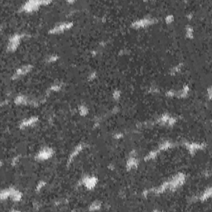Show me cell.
<instances>
[{
  "mask_svg": "<svg viewBox=\"0 0 212 212\" xmlns=\"http://www.w3.org/2000/svg\"><path fill=\"white\" fill-rule=\"evenodd\" d=\"M158 152H159V151L156 150L148 153V154L147 155L146 157L144 158V160H145V161H148V160H153V159H154V158H157V156H158Z\"/></svg>",
  "mask_w": 212,
  "mask_h": 212,
  "instance_id": "ac0fdd59",
  "label": "cell"
},
{
  "mask_svg": "<svg viewBox=\"0 0 212 212\" xmlns=\"http://www.w3.org/2000/svg\"><path fill=\"white\" fill-rule=\"evenodd\" d=\"M79 112H80L81 115L85 116L88 114V108L85 105H81V106H79Z\"/></svg>",
  "mask_w": 212,
  "mask_h": 212,
  "instance_id": "44dd1931",
  "label": "cell"
},
{
  "mask_svg": "<svg viewBox=\"0 0 212 212\" xmlns=\"http://www.w3.org/2000/svg\"><path fill=\"white\" fill-rule=\"evenodd\" d=\"M101 207V203L100 202V201H95V202H93L92 204L89 205V211H98V210H100Z\"/></svg>",
  "mask_w": 212,
  "mask_h": 212,
  "instance_id": "d6986e66",
  "label": "cell"
},
{
  "mask_svg": "<svg viewBox=\"0 0 212 212\" xmlns=\"http://www.w3.org/2000/svg\"><path fill=\"white\" fill-rule=\"evenodd\" d=\"M22 197H23V194L21 193V191H18V190H16L15 188H13L12 192L11 197H10V198H11L12 200L14 201H21Z\"/></svg>",
  "mask_w": 212,
  "mask_h": 212,
  "instance_id": "2e32d148",
  "label": "cell"
},
{
  "mask_svg": "<svg viewBox=\"0 0 212 212\" xmlns=\"http://www.w3.org/2000/svg\"><path fill=\"white\" fill-rule=\"evenodd\" d=\"M181 66H182V64H179V65H178V66L172 67V70H171V74H172V75H175V74L178 73V72L181 70V67H182Z\"/></svg>",
  "mask_w": 212,
  "mask_h": 212,
  "instance_id": "cb8c5ba5",
  "label": "cell"
},
{
  "mask_svg": "<svg viewBox=\"0 0 212 212\" xmlns=\"http://www.w3.org/2000/svg\"><path fill=\"white\" fill-rule=\"evenodd\" d=\"M97 182H98V179H97L95 177L86 176L85 178H82L81 183L83 186H85L87 189L92 190L93 188H95V186H96Z\"/></svg>",
  "mask_w": 212,
  "mask_h": 212,
  "instance_id": "52a82bcc",
  "label": "cell"
},
{
  "mask_svg": "<svg viewBox=\"0 0 212 212\" xmlns=\"http://www.w3.org/2000/svg\"><path fill=\"white\" fill-rule=\"evenodd\" d=\"M211 197V187L210 186L207 189H205L204 192L201 193V196L198 197V200L201 201H205L208 200Z\"/></svg>",
  "mask_w": 212,
  "mask_h": 212,
  "instance_id": "9a60e30c",
  "label": "cell"
},
{
  "mask_svg": "<svg viewBox=\"0 0 212 212\" xmlns=\"http://www.w3.org/2000/svg\"><path fill=\"white\" fill-rule=\"evenodd\" d=\"M207 94H208V97L209 100L211 99V87H209L208 89H207Z\"/></svg>",
  "mask_w": 212,
  "mask_h": 212,
  "instance_id": "f546056e",
  "label": "cell"
},
{
  "mask_svg": "<svg viewBox=\"0 0 212 212\" xmlns=\"http://www.w3.org/2000/svg\"><path fill=\"white\" fill-rule=\"evenodd\" d=\"M173 147V144L169 142V141H165V142H162L159 147H158V151H166L168 150L170 148H172Z\"/></svg>",
  "mask_w": 212,
  "mask_h": 212,
  "instance_id": "e0dca14e",
  "label": "cell"
},
{
  "mask_svg": "<svg viewBox=\"0 0 212 212\" xmlns=\"http://www.w3.org/2000/svg\"><path fill=\"white\" fill-rule=\"evenodd\" d=\"M113 98L114 99V100H119L120 98V90H115L114 92L113 93Z\"/></svg>",
  "mask_w": 212,
  "mask_h": 212,
  "instance_id": "484cf974",
  "label": "cell"
},
{
  "mask_svg": "<svg viewBox=\"0 0 212 212\" xmlns=\"http://www.w3.org/2000/svg\"><path fill=\"white\" fill-rule=\"evenodd\" d=\"M122 137H123V134H116L115 136H114V138H115V139H121Z\"/></svg>",
  "mask_w": 212,
  "mask_h": 212,
  "instance_id": "4dcf8cb0",
  "label": "cell"
},
{
  "mask_svg": "<svg viewBox=\"0 0 212 212\" xmlns=\"http://www.w3.org/2000/svg\"><path fill=\"white\" fill-rule=\"evenodd\" d=\"M174 17L172 15H167L165 18V21H166L167 23H171L173 22Z\"/></svg>",
  "mask_w": 212,
  "mask_h": 212,
  "instance_id": "4316f807",
  "label": "cell"
},
{
  "mask_svg": "<svg viewBox=\"0 0 212 212\" xmlns=\"http://www.w3.org/2000/svg\"><path fill=\"white\" fill-rule=\"evenodd\" d=\"M26 35L24 34H14L13 36H12L9 39L8 47H7L8 51H15L17 48L18 47L22 38H23Z\"/></svg>",
  "mask_w": 212,
  "mask_h": 212,
  "instance_id": "3957f363",
  "label": "cell"
},
{
  "mask_svg": "<svg viewBox=\"0 0 212 212\" xmlns=\"http://www.w3.org/2000/svg\"><path fill=\"white\" fill-rule=\"evenodd\" d=\"M138 164H139V162H138V160L136 159L135 156H130L129 158L128 159L127 163H126V167H127V169L129 171V170L136 168V167H138Z\"/></svg>",
  "mask_w": 212,
  "mask_h": 212,
  "instance_id": "7c38bea8",
  "label": "cell"
},
{
  "mask_svg": "<svg viewBox=\"0 0 212 212\" xmlns=\"http://www.w3.org/2000/svg\"><path fill=\"white\" fill-rule=\"evenodd\" d=\"M51 4L50 1H29L23 4L22 6V11L32 12L37 10L40 6L42 5H47Z\"/></svg>",
  "mask_w": 212,
  "mask_h": 212,
  "instance_id": "6da1fadb",
  "label": "cell"
},
{
  "mask_svg": "<svg viewBox=\"0 0 212 212\" xmlns=\"http://www.w3.org/2000/svg\"><path fill=\"white\" fill-rule=\"evenodd\" d=\"M14 102L16 104H30L31 100H29L27 97L23 95H19L14 99Z\"/></svg>",
  "mask_w": 212,
  "mask_h": 212,
  "instance_id": "4fadbf2b",
  "label": "cell"
},
{
  "mask_svg": "<svg viewBox=\"0 0 212 212\" xmlns=\"http://www.w3.org/2000/svg\"><path fill=\"white\" fill-rule=\"evenodd\" d=\"M186 148L189 151V153L191 154H195L196 152L198 150H202L205 148V144H201V143H184Z\"/></svg>",
  "mask_w": 212,
  "mask_h": 212,
  "instance_id": "ba28073f",
  "label": "cell"
},
{
  "mask_svg": "<svg viewBox=\"0 0 212 212\" xmlns=\"http://www.w3.org/2000/svg\"><path fill=\"white\" fill-rule=\"evenodd\" d=\"M193 28L191 26H186V37L187 38L192 39L193 38Z\"/></svg>",
  "mask_w": 212,
  "mask_h": 212,
  "instance_id": "ffe728a7",
  "label": "cell"
},
{
  "mask_svg": "<svg viewBox=\"0 0 212 212\" xmlns=\"http://www.w3.org/2000/svg\"><path fill=\"white\" fill-rule=\"evenodd\" d=\"M84 148V145L83 144H79L76 147H75V148L73 149V151L71 152V153L70 155L69 160H68V163H70L74 160V158H76L78 155L80 154L81 151L83 150Z\"/></svg>",
  "mask_w": 212,
  "mask_h": 212,
  "instance_id": "8fae6325",
  "label": "cell"
},
{
  "mask_svg": "<svg viewBox=\"0 0 212 212\" xmlns=\"http://www.w3.org/2000/svg\"><path fill=\"white\" fill-rule=\"evenodd\" d=\"M18 158H14L12 159V166H15L16 164L18 162Z\"/></svg>",
  "mask_w": 212,
  "mask_h": 212,
  "instance_id": "f1b7e54d",
  "label": "cell"
},
{
  "mask_svg": "<svg viewBox=\"0 0 212 212\" xmlns=\"http://www.w3.org/2000/svg\"><path fill=\"white\" fill-rule=\"evenodd\" d=\"M73 26V23H70V22H64V23H61L56 25L55 27H53L50 31H49V33L51 34H57V33H61V32H63L67 31L70 29L71 27Z\"/></svg>",
  "mask_w": 212,
  "mask_h": 212,
  "instance_id": "277c9868",
  "label": "cell"
},
{
  "mask_svg": "<svg viewBox=\"0 0 212 212\" xmlns=\"http://www.w3.org/2000/svg\"><path fill=\"white\" fill-rule=\"evenodd\" d=\"M58 58H59V56H58L57 55H51L50 56H48L47 57V59H46V62H48V63H52V62H56L58 60Z\"/></svg>",
  "mask_w": 212,
  "mask_h": 212,
  "instance_id": "7402d4cb",
  "label": "cell"
},
{
  "mask_svg": "<svg viewBox=\"0 0 212 212\" xmlns=\"http://www.w3.org/2000/svg\"><path fill=\"white\" fill-rule=\"evenodd\" d=\"M189 87L188 85H184L182 87V89H180L179 91H176V97L178 98H185L187 96L188 93H189Z\"/></svg>",
  "mask_w": 212,
  "mask_h": 212,
  "instance_id": "5bb4252c",
  "label": "cell"
},
{
  "mask_svg": "<svg viewBox=\"0 0 212 212\" xmlns=\"http://www.w3.org/2000/svg\"><path fill=\"white\" fill-rule=\"evenodd\" d=\"M38 121V118L37 117H30L28 119H25L23 120L21 123H20V128H24L30 127V126H33L34 124L37 123Z\"/></svg>",
  "mask_w": 212,
  "mask_h": 212,
  "instance_id": "30bf717a",
  "label": "cell"
},
{
  "mask_svg": "<svg viewBox=\"0 0 212 212\" xmlns=\"http://www.w3.org/2000/svg\"><path fill=\"white\" fill-rule=\"evenodd\" d=\"M155 23H156V20L154 18H142V19L136 20L135 22L133 23L132 27L134 28H143V27H148Z\"/></svg>",
  "mask_w": 212,
  "mask_h": 212,
  "instance_id": "5b68a950",
  "label": "cell"
},
{
  "mask_svg": "<svg viewBox=\"0 0 212 212\" xmlns=\"http://www.w3.org/2000/svg\"><path fill=\"white\" fill-rule=\"evenodd\" d=\"M95 76H96V74L95 73V72H92V73H90V75L89 76V81H92V80H94V79L95 78Z\"/></svg>",
  "mask_w": 212,
  "mask_h": 212,
  "instance_id": "83f0119b",
  "label": "cell"
},
{
  "mask_svg": "<svg viewBox=\"0 0 212 212\" xmlns=\"http://www.w3.org/2000/svg\"><path fill=\"white\" fill-rule=\"evenodd\" d=\"M32 69V66L31 65H27V66H22V67H20V68H18V69L16 70V72L14 73V75L12 76V79H14V80H15V79H18V78H19L20 76H24V75H26V74H27L28 72H30Z\"/></svg>",
  "mask_w": 212,
  "mask_h": 212,
  "instance_id": "9c48e42d",
  "label": "cell"
},
{
  "mask_svg": "<svg viewBox=\"0 0 212 212\" xmlns=\"http://www.w3.org/2000/svg\"><path fill=\"white\" fill-rule=\"evenodd\" d=\"M45 185H46V182H45V181H40L38 184H37V191H41L42 188H43V187L45 186Z\"/></svg>",
  "mask_w": 212,
  "mask_h": 212,
  "instance_id": "d4e9b609",
  "label": "cell"
},
{
  "mask_svg": "<svg viewBox=\"0 0 212 212\" xmlns=\"http://www.w3.org/2000/svg\"><path fill=\"white\" fill-rule=\"evenodd\" d=\"M53 150L51 147H44L41 151H39L37 154L36 155V159L39 161H44L47 160L53 156Z\"/></svg>",
  "mask_w": 212,
  "mask_h": 212,
  "instance_id": "8992f818",
  "label": "cell"
},
{
  "mask_svg": "<svg viewBox=\"0 0 212 212\" xmlns=\"http://www.w3.org/2000/svg\"><path fill=\"white\" fill-rule=\"evenodd\" d=\"M186 180L185 175L183 173H178L176 176H174L173 178H172L171 180L168 181V184H169V189L170 191H176V190L179 188L180 186L184 184Z\"/></svg>",
  "mask_w": 212,
  "mask_h": 212,
  "instance_id": "7a4b0ae2",
  "label": "cell"
},
{
  "mask_svg": "<svg viewBox=\"0 0 212 212\" xmlns=\"http://www.w3.org/2000/svg\"><path fill=\"white\" fill-rule=\"evenodd\" d=\"M61 89H62V85L58 83V84H54L53 85H51L49 88V91H59Z\"/></svg>",
  "mask_w": 212,
  "mask_h": 212,
  "instance_id": "603a6c76",
  "label": "cell"
}]
</instances>
